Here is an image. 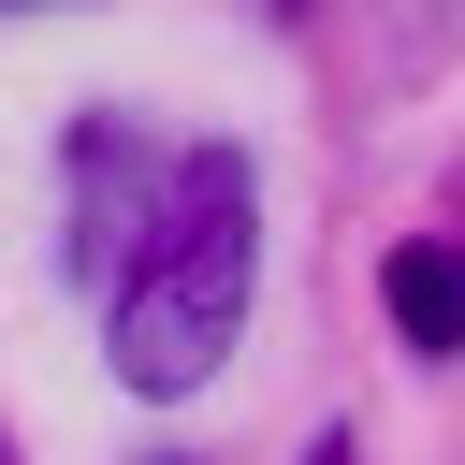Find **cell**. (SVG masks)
Here are the masks:
<instances>
[{"label":"cell","mask_w":465,"mask_h":465,"mask_svg":"<svg viewBox=\"0 0 465 465\" xmlns=\"http://www.w3.org/2000/svg\"><path fill=\"white\" fill-rule=\"evenodd\" d=\"M87 276H102L116 378L131 392H203L232 320H247V276H262V174H247V145H174Z\"/></svg>","instance_id":"cell-1"},{"label":"cell","mask_w":465,"mask_h":465,"mask_svg":"<svg viewBox=\"0 0 465 465\" xmlns=\"http://www.w3.org/2000/svg\"><path fill=\"white\" fill-rule=\"evenodd\" d=\"M392 320H407L421 363L465 349V247H392Z\"/></svg>","instance_id":"cell-2"},{"label":"cell","mask_w":465,"mask_h":465,"mask_svg":"<svg viewBox=\"0 0 465 465\" xmlns=\"http://www.w3.org/2000/svg\"><path fill=\"white\" fill-rule=\"evenodd\" d=\"M305 465H349V436H320V450H305Z\"/></svg>","instance_id":"cell-3"},{"label":"cell","mask_w":465,"mask_h":465,"mask_svg":"<svg viewBox=\"0 0 465 465\" xmlns=\"http://www.w3.org/2000/svg\"><path fill=\"white\" fill-rule=\"evenodd\" d=\"M0 15H15V0H0Z\"/></svg>","instance_id":"cell-4"}]
</instances>
